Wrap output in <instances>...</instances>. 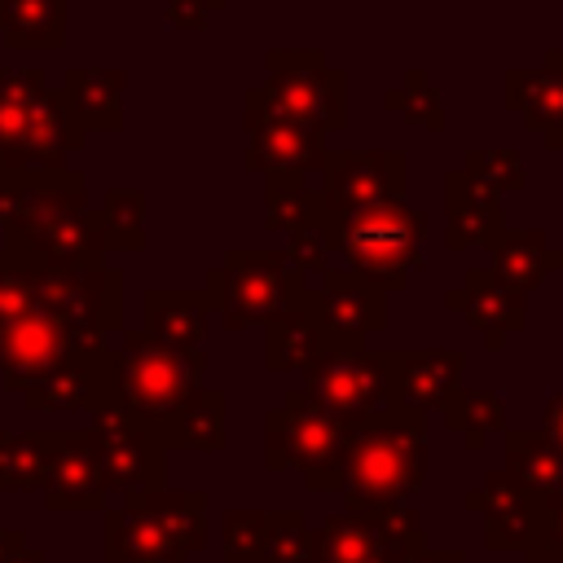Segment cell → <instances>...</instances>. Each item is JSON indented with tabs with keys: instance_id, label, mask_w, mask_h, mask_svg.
<instances>
[{
	"instance_id": "cell-39",
	"label": "cell",
	"mask_w": 563,
	"mask_h": 563,
	"mask_svg": "<svg viewBox=\"0 0 563 563\" xmlns=\"http://www.w3.org/2000/svg\"><path fill=\"white\" fill-rule=\"evenodd\" d=\"M268 510H229L224 515V563H264Z\"/></svg>"
},
{
	"instance_id": "cell-20",
	"label": "cell",
	"mask_w": 563,
	"mask_h": 563,
	"mask_svg": "<svg viewBox=\"0 0 563 563\" xmlns=\"http://www.w3.org/2000/svg\"><path fill=\"white\" fill-rule=\"evenodd\" d=\"M383 361L391 378V400L413 413L440 409L462 387L466 374L462 347H400V352H383Z\"/></svg>"
},
{
	"instance_id": "cell-19",
	"label": "cell",
	"mask_w": 563,
	"mask_h": 563,
	"mask_svg": "<svg viewBox=\"0 0 563 563\" xmlns=\"http://www.w3.org/2000/svg\"><path fill=\"white\" fill-rule=\"evenodd\" d=\"M501 106L541 136L550 154L563 150V48H545L537 66H510L501 75Z\"/></svg>"
},
{
	"instance_id": "cell-35",
	"label": "cell",
	"mask_w": 563,
	"mask_h": 563,
	"mask_svg": "<svg viewBox=\"0 0 563 563\" xmlns=\"http://www.w3.org/2000/svg\"><path fill=\"white\" fill-rule=\"evenodd\" d=\"M53 427L35 431H0V488H40Z\"/></svg>"
},
{
	"instance_id": "cell-28",
	"label": "cell",
	"mask_w": 563,
	"mask_h": 563,
	"mask_svg": "<svg viewBox=\"0 0 563 563\" xmlns=\"http://www.w3.org/2000/svg\"><path fill=\"white\" fill-rule=\"evenodd\" d=\"M501 471L519 479L528 493L545 497L563 488V449L545 435V427H506L501 431Z\"/></svg>"
},
{
	"instance_id": "cell-5",
	"label": "cell",
	"mask_w": 563,
	"mask_h": 563,
	"mask_svg": "<svg viewBox=\"0 0 563 563\" xmlns=\"http://www.w3.org/2000/svg\"><path fill=\"white\" fill-rule=\"evenodd\" d=\"M347 440L352 422L330 413L308 387H290L282 405L264 413V466L299 471L308 493H339Z\"/></svg>"
},
{
	"instance_id": "cell-11",
	"label": "cell",
	"mask_w": 563,
	"mask_h": 563,
	"mask_svg": "<svg viewBox=\"0 0 563 563\" xmlns=\"http://www.w3.org/2000/svg\"><path fill=\"white\" fill-rule=\"evenodd\" d=\"M40 264V260H35ZM106 347H88L53 308H44L35 295L31 303L0 321V374H4V387H26L70 361H88V356H101Z\"/></svg>"
},
{
	"instance_id": "cell-30",
	"label": "cell",
	"mask_w": 563,
	"mask_h": 563,
	"mask_svg": "<svg viewBox=\"0 0 563 563\" xmlns=\"http://www.w3.org/2000/svg\"><path fill=\"white\" fill-rule=\"evenodd\" d=\"M321 352H325V347H321L317 321H312V312H308V295L264 321V369H268V374L308 369Z\"/></svg>"
},
{
	"instance_id": "cell-26",
	"label": "cell",
	"mask_w": 563,
	"mask_h": 563,
	"mask_svg": "<svg viewBox=\"0 0 563 563\" xmlns=\"http://www.w3.org/2000/svg\"><path fill=\"white\" fill-rule=\"evenodd\" d=\"M229 396L220 391V387H194L180 405H176V413L163 422V431H158V440H163V449L172 453V449H194V453H220L224 444H229Z\"/></svg>"
},
{
	"instance_id": "cell-33",
	"label": "cell",
	"mask_w": 563,
	"mask_h": 563,
	"mask_svg": "<svg viewBox=\"0 0 563 563\" xmlns=\"http://www.w3.org/2000/svg\"><path fill=\"white\" fill-rule=\"evenodd\" d=\"M317 220H321L317 180H308V176H264V229L295 233V229H312Z\"/></svg>"
},
{
	"instance_id": "cell-44",
	"label": "cell",
	"mask_w": 563,
	"mask_h": 563,
	"mask_svg": "<svg viewBox=\"0 0 563 563\" xmlns=\"http://www.w3.org/2000/svg\"><path fill=\"white\" fill-rule=\"evenodd\" d=\"M18 550H26V532L22 528H0V563H13Z\"/></svg>"
},
{
	"instance_id": "cell-27",
	"label": "cell",
	"mask_w": 563,
	"mask_h": 563,
	"mask_svg": "<svg viewBox=\"0 0 563 563\" xmlns=\"http://www.w3.org/2000/svg\"><path fill=\"white\" fill-rule=\"evenodd\" d=\"M123 501L141 506L180 554H194L207 545V493L202 488H167L163 484L150 493H123Z\"/></svg>"
},
{
	"instance_id": "cell-42",
	"label": "cell",
	"mask_w": 563,
	"mask_h": 563,
	"mask_svg": "<svg viewBox=\"0 0 563 563\" xmlns=\"http://www.w3.org/2000/svg\"><path fill=\"white\" fill-rule=\"evenodd\" d=\"M541 545H550L554 554H563V488L541 497Z\"/></svg>"
},
{
	"instance_id": "cell-36",
	"label": "cell",
	"mask_w": 563,
	"mask_h": 563,
	"mask_svg": "<svg viewBox=\"0 0 563 563\" xmlns=\"http://www.w3.org/2000/svg\"><path fill=\"white\" fill-rule=\"evenodd\" d=\"M97 216H101L110 251H141L145 246V189H106Z\"/></svg>"
},
{
	"instance_id": "cell-25",
	"label": "cell",
	"mask_w": 563,
	"mask_h": 563,
	"mask_svg": "<svg viewBox=\"0 0 563 563\" xmlns=\"http://www.w3.org/2000/svg\"><path fill=\"white\" fill-rule=\"evenodd\" d=\"M488 268L515 290H537L554 273H563V246H550L545 229H501L488 246Z\"/></svg>"
},
{
	"instance_id": "cell-46",
	"label": "cell",
	"mask_w": 563,
	"mask_h": 563,
	"mask_svg": "<svg viewBox=\"0 0 563 563\" xmlns=\"http://www.w3.org/2000/svg\"><path fill=\"white\" fill-rule=\"evenodd\" d=\"M523 563H563V554H554L550 545H541V541H532V545L523 550Z\"/></svg>"
},
{
	"instance_id": "cell-22",
	"label": "cell",
	"mask_w": 563,
	"mask_h": 563,
	"mask_svg": "<svg viewBox=\"0 0 563 563\" xmlns=\"http://www.w3.org/2000/svg\"><path fill=\"white\" fill-rule=\"evenodd\" d=\"M18 396H22V405H26L31 413H48V409H57V413H66V409H88V413H97V409H106V405H119V400H114L110 347H106L101 356L70 361V365H62V369H53V374H44V378L18 387Z\"/></svg>"
},
{
	"instance_id": "cell-32",
	"label": "cell",
	"mask_w": 563,
	"mask_h": 563,
	"mask_svg": "<svg viewBox=\"0 0 563 563\" xmlns=\"http://www.w3.org/2000/svg\"><path fill=\"white\" fill-rule=\"evenodd\" d=\"M0 31L9 48H62L66 0H0Z\"/></svg>"
},
{
	"instance_id": "cell-23",
	"label": "cell",
	"mask_w": 563,
	"mask_h": 563,
	"mask_svg": "<svg viewBox=\"0 0 563 563\" xmlns=\"http://www.w3.org/2000/svg\"><path fill=\"white\" fill-rule=\"evenodd\" d=\"M141 330L167 352H198L207 339V299L202 290H176V286H150L141 295Z\"/></svg>"
},
{
	"instance_id": "cell-34",
	"label": "cell",
	"mask_w": 563,
	"mask_h": 563,
	"mask_svg": "<svg viewBox=\"0 0 563 563\" xmlns=\"http://www.w3.org/2000/svg\"><path fill=\"white\" fill-rule=\"evenodd\" d=\"M383 110L387 114H400L405 123L427 128V132H444L449 128L444 101H440V92H435V84L427 79L422 66H405V84L383 88Z\"/></svg>"
},
{
	"instance_id": "cell-2",
	"label": "cell",
	"mask_w": 563,
	"mask_h": 563,
	"mask_svg": "<svg viewBox=\"0 0 563 563\" xmlns=\"http://www.w3.org/2000/svg\"><path fill=\"white\" fill-rule=\"evenodd\" d=\"M427 484V413L387 405L352 427L343 453V510H378Z\"/></svg>"
},
{
	"instance_id": "cell-47",
	"label": "cell",
	"mask_w": 563,
	"mask_h": 563,
	"mask_svg": "<svg viewBox=\"0 0 563 563\" xmlns=\"http://www.w3.org/2000/svg\"><path fill=\"white\" fill-rule=\"evenodd\" d=\"M13 563H48V554H44V550H31V545H26V550H18V554H13Z\"/></svg>"
},
{
	"instance_id": "cell-29",
	"label": "cell",
	"mask_w": 563,
	"mask_h": 563,
	"mask_svg": "<svg viewBox=\"0 0 563 563\" xmlns=\"http://www.w3.org/2000/svg\"><path fill=\"white\" fill-rule=\"evenodd\" d=\"M167 554H180L163 528L132 501H123L119 510H106V528H101V563H158Z\"/></svg>"
},
{
	"instance_id": "cell-16",
	"label": "cell",
	"mask_w": 563,
	"mask_h": 563,
	"mask_svg": "<svg viewBox=\"0 0 563 563\" xmlns=\"http://www.w3.org/2000/svg\"><path fill=\"white\" fill-rule=\"evenodd\" d=\"M40 493H44V506L57 515L106 510L110 484H106V466H101V453L88 427H53Z\"/></svg>"
},
{
	"instance_id": "cell-21",
	"label": "cell",
	"mask_w": 563,
	"mask_h": 563,
	"mask_svg": "<svg viewBox=\"0 0 563 563\" xmlns=\"http://www.w3.org/2000/svg\"><path fill=\"white\" fill-rule=\"evenodd\" d=\"M506 229L501 194L475 180L462 167L444 172V251L462 255L471 246H488Z\"/></svg>"
},
{
	"instance_id": "cell-6",
	"label": "cell",
	"mask_w": 563,
	"mask_h": 563,
	"mask_svg": "<svg viewBox=\"0 0 563 563\" xmlns=\"http://www.w3.org/2000/svg\"><path fill=\"white\" fill-rule=\"evenodd\" d=\"M110 369H114V400L145 427L163 431L176 405L202 383L207 356L202 347L167 352L154 339H145V330H119V343L110 347Z\"/></svg>"
},
{
	"instance_id": "cell-1",
	"label": "cell",
	"mask_w": 563,
	"mask_h": 563,
	"mask_svg": "<svg viewBox=\"0 0 563 563\" xmlns=\"http://www.w3.org/2000/svg\"><path fill=\"white\" fill-rule=\"evenodd\" d=\"M0 229L9 246L31 251L40 264H97L110 251L75 167L0 176Z\"/></svg>"
},
{
	"instance_id": "cell-9",
	"label": "cell",
	"mask_w": 563,
	"mask_h": 563,
	"mask_svg": "<svg viewBox=\"0 0 563 563\" xmlns=\"http://www.w3.org/2000/svg\"><path fill=\"white\" fill-rule=\"evenodd\" d=\"M312 537L317 563H405L409 554L427 550V528L405 501L325 515Z\"/></svg>"
},
{
	"instance_id": "cell-48",
	"label": "cell",
	"mask_w": 563,
	"mask_h": 563,
	"mask_svg": "<svg viewBox=\"0 0 563 563\" xmlns=\"http://www.w3.org/2000/svg\"><path fill=\"white\" fill-rule=\"evenodd\" d=\"M189 554H167V559H158V563H185Z\"/></svg>"
},
{
	"instance_id": "cell-17",
	"label": "cell",
	"mask_w": 563,
	"mask_h": 563,
	"mask_svg": "<svg viewBox=\"0 0 563 563\" xmlns=\"http://www.w3.org/2000/svg\"><path fill=\"white\" fill-rule=\"evenodd\" d=\"M444 308L453 317H462L471 330H479L488 352H501L510 334H519L528 325V299L523 290H515L510 282H501L488 264H471L462 273V282H453L444 290Z\"/></svg>"
},
{
	"instance_id": "cell-3",
	"label": "cell",
	"mask_w": 563,
	"mask_h": 563,
	"mask_svg": "<svg viewBox=\"0 0 563 563\" xmlns=\"http://www.w3.org/2000/svg\"><path fill=\"white\" fill-rule=\"evenodd\" d=\"M84 128L40 66H0V176L62 172L84 150Z\"/></svg>"
},
{
	"instance_id": "cell-37",
	"label": "cell",
	"mask_w": 563,
	"mask_h": 563,
	"mask_svg": "<svg viewBox=\"0 0 563 563\" xmlns=\"http://www.w3.org/2000/svg\"><path fill=\"white\" fill-rule=\"evenodd\" d=\"M264 563H317V537L299 510H268Z\"/></svg>"
},
{
	"instance_id": "cell-13",
	"label": "cell",
	"mask_w": 563,
	"mask_h": 563,
	"mask_svg": "<svg viewBox=\"0 0 563 563\" xmlns=\"http://www.w3.org/2000/svg\"><path fill=\"white\" fill-rule=\"evenodd\" d=\"M409 194V154L405 150H330L317 176L321 220ZM317 220V224H321Z\"/></svg>"
},
{
	"instance_id": "cell-8",
	"label": "cell",
	"mask_w": 563,
	"mask_h": 563,
	"mask_svg": "<svg viewBox=\"0 0 563 563\" xmlns=\"http://www.w3.org/2000/svg\"><path fill=\"white\" fill-rule=\"evenodd\" d=\"M260 88L282 119L317 123L325 132L347 128V70L330 66L325 48H268Z\"/></svg>"
},
{
	"instance_id": "cell-38",
	"label": "cell",
	"mask_w": 563,
	"mask_h": 563,
	"mask_svg": "<svg viewBox=\"0 0 563 563\" xmlns=\"http://www.w3.org/2000/svg\"><path fill=\"white\" fill-rule=\"evenodd\" d=\"M462 172H471L475 180H484L497 194H519L528 185V172H523L519 150H479L475 145V150L462 154Z\"/></svg>"
},
{
	"instance_id": "cell-40",
	"label": "cell",
	"mask_w": 563,
	"mask_h": 563,
	"mask_svg": "<svg viewBox=\"0 0 563 563\" xmlns=\"http://www.w3.org/2000/svg\"><path fill=\"white\" fill-rule=\"evenodd\" d=\"M282 255H286L290 273H295L303 286H312V282L330 268V246H325V238H321L317 224H312V229H295V233H286Z\"/></svg>"
},
{
	"instance_id": "cell-7",
	"label": "cell",
	"mask_w": 563,
	"mask_h": 563,
	"mask_svg": "<svg viewBox=\"0 0 563 563\" xmlns=\"http://www.w3.org/2000/svg\"><path fill=\"white\" fill-rule=\"evenodd\" d=\"M198 290H202L207 308L224 317L229 330L264 325L268 317H277L282 308H290L308 295V286L290 273L286 255L268 251V246H229L224 260L202 273Z\"/></svg>"
},
{
	"instance_id": "cell-31",
	"label": "cell",
	"mask_w": 563,
	"mask_h": 563,
	"mask_svg": "<svg viewBox=\"0 0 563 563\" xmlns=\"http://www.w3.org/2000/svg\"><path fill=\"white\" fill-rule=\"evenodd\" d=\"M440 418H444V427H449L471 453H484L488 440L506 431V400H501V391H493V387H457V391L440 405Z\"/></svg>"
},
{
	"instance_id": "cell-45",
	"label": "cell",
	"mask_w": 563,
	"mask_h": 563,
	"mask_svg": "<svg viewBox=\"0 0 563 563\" xmlns=\"http://www.w3.org/2000/svg\"><path fill=\"white\" fill-rule=\"evenodd\" d=\"M405 563H466V554L462 550H418Z\"/></svg>"
},
{
	"instance_id": "cell-43",
	"label": "cell",
	"mask_w": 563,
	"mask_h": 563,
	"mask_svg": "<svg viewBox=\"0 0 563 563\" xmlns=\"http://www.w3.org/2000/svg\"><path fill=\"white\" fill-rule=\"evenodd\" d=\"M541 427H545V435H550V440H554V444L563 449V387H559V391H554V396L545 400V413H541Z\"/></svg>"
},
{
	"instance_id": "cell-41",
	"label": "cell",
	"mask_w": 563,
	"mask_h": 563,
	"mask_svg": "<svg viewBox=\"0 0 563 563\" xmlns=\"http://www.w3.org/2000/svg\"><path fill=\"white\" fill-rule=\"evenodd\" d=\"M229 0H167V22L176 31H198L211 13H220Z\"/></svg>"
},
{
	"instance_id": "cell-24",
	"label": "cell",
	"mask_w": 563,
	"mask_h": 563,
	"mask_svg": "<svg viewBox=\"0 0 563 563\" xmlns=\"http://www.w3.org/2000/svg\"><path fill=\"white\" fill-rule=\"evenodd\" d=\"M123 84L128 75L119 66H70L57 92L84 132H123Z\"/></svg>"
},
{
	"instance_id": "cell-15",
	"label": "cell",
	"mask_w": 563,
	"mask_h": 563,
	"mask_svg": "<svg viewBox=\"0 0 563 563\" xmlns=\"http://www.w3.org/2000/svg\"><path fill=\"white\" fill-rule=\"evenodd\" d=\"M88 431L97 440L101 466H106V484L119 493H150L163 488L167 475V449L158 440L154 427H145L141 418H132L123 405H106L97 413H88Z\"/></svg>"
},
{
	"instance_id": "cell-18",
	"label": "cell",
	"mask_w": 563,
	"mask_h": 563,
	"mask_svg": "<svg viewBox=\"0 0 563 563\" xmlns=\"http://www.w3.org/2000/svg\"><path fill=\"white\" fill-rule=\"evenodd\" d=\"M462 506L484 519V545L497 554L528 550L541 537V497L510 479L501 466L484 471V479L462 493Z\"/></svg>"
},
{
	"instance_id": "cell-4",
	"label": "cell",
	"mask_w": 563,
	"mask_h": 563,
	"mask_svg": "<svg viewBox=\"0 0 563 563\" xmlns=\"http://www.w3.org/2000/svg\"><path fill=\"white\" fill-rule=\"evenodd\" d=\"M325 246L343 255V268L365 273L387 295L409 286V273L427 255V211L409 198H383L317 224Z\"/></svg>"
},
{
	"instance_id": "cell-14",
	"label": "cell",
	"mask_w": 563,
	"mask_h": 563,
	"mask_svg": "<svg viewBox=\"0 0 563 563\" xmlns=\"http://www.w3.org/2000/svg\"><path fill=\"white\" fill-rule=\"evenodd\" d=\"M303 387L343 422H365L374 413H383L391 400V378H387V361L383 352L369 347H352V352H321L308 369H303Z\"/></svg>"
},
{
	"instance_id": "cell-10",
	"label": "cell",
	"mask_w": 563,
	"mask_h": 563,
	"mask_svg": "<svg viewBox=\"0 0 563 563\" xmlns=\"http://www.w3.org/2000/svg\"><path fill=\"white\" fill-rule=\"evenodd\" d=\"M242 123H246V150H242L246 172H255V176H308V180L321 176L325 154H330L325 128L273 114L264 88L242 92Z\"/></svg>"
},
{
	"instance_id": "cell-12",
	"label": "cell",
	"mask_w": 563,
	"mask_h": 563,
	"mask_svg": "<svg viewBox=\"0 0 563 563\" xmlns=\"http://www.w3.org/2000/svg\"><path fill=\"white\" fill-rule=\"evenodd\" d=\"M308 312L317 321L325 352H352L387 325V290L374 286L365 273L325 268L308 286Z\"/></svg>"
}]
</instances>
